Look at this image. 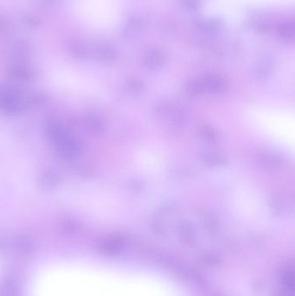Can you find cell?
<instances>
[{"instance_id":"cell-1","label":"cell","mask_w":295,"mask_h":296,"mask_svg":"<svg viewBox=\"0 0 295 296\" xmlns=\"http://www.w3.org/2000/svg\"><path fill=\"white\" fill-rule=\"evenodd\" d=\"M143 62L147 69L152 70L160 69L165 63V55L161 50L152 49L144 53Z\"/></svg>"},{"instance_id":"cell-2","label":"cell","mask_w":295,"mask_h":296,"mask_svg":"<svg viewBox=\"0 0 295 296\" xmlns=\"http://www.w3.org/2000/svg\"><path fill=\"white\" fill-rule=\"evenodd\" d=\"M204 86L211 93H222L226 89V81L218 76H211L207 78L204 82Z\"/></svg>"},{"instance_id":"cell-3","label":"cell","mask_w":295,"mask_h":296,"mask_svg":"<svg viewBox=\"0 0 295 296\" xmlns=\"http://www.w3.org/2000/svg\"><path fill=\"white\" fill-rule=\"evenodd\" d=\"M278 34L284 40H293L295 37L294 24L292 22L283 23L278 28Z\"/></svg>"},{"instance_id":"cell-4","label":"cell","mask_w":295,"mask_h":296,"mask_svg":"<svg viewBox=\"0 0 295 296\" xmlns=\"http://www.w3.org/2000/svg\"><path fill=\"white\" fill-rule=\"evenodd\" d=\"M198 25L203 31L209 32V33H213V32H216L219 30L222 24H221L219 19H200V21L198 22Z\"/></svg>"},{"instance_id":"cell-5","label":"cell","mask_w":295,"mask_h":296,"mask_svg":"<svg viewBox=\"0 0 295 296\" xmlns=\"http://www.w3.org/2000/svg\"><path fill=\"white\" fill-rule=\"evenodd\" d=\"M141 29V21L140 19H138V17H132L131 19H129L128 22L126 25V28H125V31H126V34L128 36H135L136 34H138L139 31Z\"/></svg>"},{"instance_id":"cell-6","label":"cell","mask_w":295,"mask_h":296,"mask_svg":"<svg viewBox=\"0 0 295 296\" xmlns=\"http://www.w3.org/2000/svg\"><path fill=\"white\" fill-rule=\"evenodd\" d=\"M204 161L211 165H221L224 164V159L218 153H205L204 155Z\"/></svg>"},{"instance_id":"cell-7","label":"cell","mask_w":295,"mask_h":296,"mask_svg":"<svg viewBox=\"0 0 295 296\" xmlns=\"http://www.w3.org/2000/svg\"><path fill=\"white\" fill-rule=\"evenodd\" d=\"M253 23H254V25H254V28L256 29V30H258L259 31L265 32V31H268V30H269V20L266 19V18L259 17L257 19L253 20Z\"/></svg>"},{"instance_id":"cell-8","label":"cell","mask_w":295,"mask_h":296,"mask_svg":"<svg viewBox=\"0 0 295 296\" xmlns=\"http://www.w3.org/2000/svg\"><path fill=\"white\" fill-rule=\"evenodd\" d=\"M183 6L190 12H198L201 7L199 0H180Z\"/></svg>"},{"instance_id":"cell-9","label":"cell","mask_w":295,"mask_h":296,"mask_svg":"<svg viewBox=\"0 0 295 296\" xmlns=\"http://www.w3.org/2000/svg\"><path fill=\"white\" fill-rule=\"evenodd\" d=\"M187 90L191 95H198L203 90V84L198 81H191L187 87Z\"/></svg>"}]
</instances>
